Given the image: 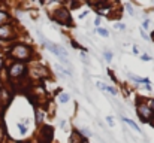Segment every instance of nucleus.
Listing matches in <instances>:
<instances>
[{
	"label": "nucleus",
	"mask_w": 154,
	"mask_h": 143,
	"mask_svg": "<svg viewBox=\"0 0 154 143\" xmlns=\"http://www.w3.org/2000/svg\"><path fill=\"white\" fill-rule=\"evenodd\" d=\"M52 18H54V21H57V22L61 24V25H70V24H72L70 13H69L66 9H57V10H54Z\"/></svg>",
	"instance_id": "3"
},
{
	"label": "nucleus",
	"mask_w": 154,
	"mask_h": 143,
	"mask_svg": "<svg viewBox=\"0 0 154 143\" xmlns=\"http://www.w3.org/2000/svg\"><path fill=\"white\" fill-rule=\"evenodd\" d=\"M103 55H105L106 61H112V52H111V51H105V52H103Z\"/></svg>",
	"instance_id": "17"
},
{
	"label": "nucleus",
	"mask_w": 154,
	"mask_h": 143,
	"mask_svg": "<svg viewBox=\"0 0 154 143\" xmlns=\"http://www.w3.org/2000/svg\"><path fill=\"white\" fill-rule=\"evenodd\" d=\"M148 27H150V21H148V19H145V21L142 22V30H147Z\"/></svg>",
	"instance_id": "24"
},
{
	"label": "nucleus",
	"mask_w": 154,
	"mask_h": 143,
	"mask_svg": "<svg viewBox=\"0 0 154 143\" xmlns=\"http://www.w3.org/2000/svg\"><path fill=\"white\" fill-rule=\"evenodd\" d=\"M114 28H115V30H117V28H118V30H124V28H126V25H124V24H121V22H118V24H114Z\"/></svg>",
	"instance_id": "21"
},
{
	"label": "nucleus",
	"mask_w": 154,
	"mask_h": 143,
	"mask_svg": "<svg viewBox=\"0 0 154 143\" xmlns=\"http://www.w3.org/2000/svg\"><path fill=\"white\" fill-rule=\"evenodd\" d=\"M99 24H100V16H97V18L94 19V25H97V27H99Z\"/></svg>",
	"instance_id": "27"
},
{
	"label": "nucleus",
	"mask_w": 154,
	"mask_h": 143,
	"mask_svg": "<svg viewBox=\"0 0 154 143\" xmlns=\"http://www.w3.org/2000/svg\"><path fill=\"white\" fill-rule=\"evenodd\" d=\"M124 7H126V10L129 12V15H130V16H135V12H133V6H132L130 3H126V4H124Z\"/></svg>",
	"instance_id": "15"
},
{
	"label": "nucleus",
	"mask_w": 154,
	"mask_h": 143,
	"mask_svg": "<svg viewBox=\"0 0 154 143\" xmlns=\"http://www.w3.org/2000/svg\"><path fill=\"white\" fill-rule=\"evenodd\" d=\"M141 60H144V61H150V60H151V57H150V55H147V54H142V55H141Z\"/></svg>",
	"instance_id": "25"
},
{
	"label": "nucleus",
	"mask_w": 154,
	"mask_h": 143,
	"mask_svg": "<svg viewBox=\"0 0 154 143\" xmlns=\"http://www.w3.org/2000/svg\"><path fill=\"white\" fill-rule=\"evenodd\" d=\"M70 143H82V139H81V136L75 131V133H72V136H70Z\"/></svg>",
	"instance_id": "12"
},
{
	"label": "nucleus",
	"mask_w": 154,
	"mask_h": 143,
	"mask_svg": "<svg viewBox=\"0 0 154 143\" xmlns=\"http://www.w3.org/2000/svg\"><path fill=\"white\" fill-rule=\"evenodd\" d=\"M24 73H26V64L24 63H18V61L12 63V66L9 67V72H8L9 78H12V79L21 78Z\"/></svg>",
	"instance_id": "4"
},
{
	"label": "nucleus",
	"mask_w": 154,
	"mask_h": 143,
	"mask_svg": "<svg viewBox=\"0 0 154 143\" xmlns=\"http://www.w3.org/2000/svg\"><path fill=\"white\" fill-rule=\"evenodd\" d=\"M87 15H88V12H84V13H81V15H79V18H85Z\"/></svg>",
	"instance_id": "29"
},
{
	"label": "nucleus",
	"mask_w": 154,
	"mask_h": 143,
	"mask_svg": "<svg viewBox=\"0 0 154 143\" xmlns=\"http://www.w3.org/2000/svg\"><path fill=\"white\" fill-rule=\"evenodd\" d=\"M97 33H99L100 36H103V37H108V36H109V31H108L106 28H103V27H97Z\"/></svg>",
	"instance_id": "14"
},
{
	"label": "nucleus",
	"mask_w": 154,
	"mask_h": 143,
	"mask_svg": "<svg viewBox=\"0 0 154 143\" xmlns=\"http://www.w3.org/2000/svg\"><path fill=\"white\" fill-rule=\"evenodd\" d=\"M141 36H142V39H144V40H151V37H150V36H148L144 30H141Z\"/></svg>",
	"instance_id": "22"
},
{
	"label": "nucleus",
	"mask_w": 154,
	"mask_h": 143,
	"mask_svg": "<svg viewBox=\"0 0 154 143\" xmlns=\"http://www.w3.org/2000/svg\"><path fill=\"white\" fill-rule=\"evenodd\" d=\"M70 43H72V46H75V49H81V45H79V43H76L75 40H72Z\"/></svg>",
	"instance_id": "26"
},
{
	"label": "nucleus",
	"mask_w": 154,
	"mask_h": 143,
	"mask_svg": "<svg viewBox=\"0 0 154 143\" xmlns=\"http://www.w3.org/2000/svg\"><path fill=\"white\" fill-rule=\"evenodd\" d=\"M9 19H11L9 13L5 12V10H0V27H2V25H6Z\"/></svg>",
	"instance_id": "9"
},
{
	"label": "nucleus",
	"mask_w": 154,
	"mask_h": 143,
	"mask_svg": "<svg viewBox=\"0 0 154 143\" xmlns=\"http://www.w3.org/2000/svg\"><path fill=\"white\" fill-rule=\"evenodd\" d=\"M79 134H84L85 137H90V136H91V133H90L87 128H79Z\"/></svg>",
	"instance_id": "18"
},
{
	"label": "nucleus",
	"mask_w": 154,
	"mask_h": 143,
	"mask_svg": "<svg viewBox=\"0 0 154 143\" xmlns=\"http://www.w3.org/2000/svg\"><path fill=\"white\" fill-rule=\"evenodd\" d=\"M153 40H154V31H153Z\"/></svg>",
	"instance_id": "32"
},
{
	"label": "nucleus",
	"mask_w": 154,
	"mask_h": 143,
	"mask_svg": "<svg viewBox=\"0 0 154 143\" xmlns=\"http://www.w3.org/2000/svg\"><path fill=\"white\" fill-rule=\"evenodd\" d=\"M139 51H138V46H133V54H138Z\"/></svg>",
	"instance_id": "30"
},
{
	"label": "nucleus",
	"mask_w": 154,
	"mask_h": 143,
	"mask_svg": "<svg viewBox=\"0 0 154 143\" xmlns=\"http://www.w3.org/2000/svg\"><path fill=\"white\" fill-rule=\"evenodd\" d=\"M148 107L151 109V112L154 113V98H150V100H148Z\"/></svg>",
	"instance_id": "23"
},
{
	"label": "nucleus",
	"mask_w": 154,
	"mask_h": 143,
	"mask_svg": "<svg viewBox=\"0 0 154 143\" xmlns=\"http://www.w3.org/2000/svg\"><path fill=\"white\" fill-rule=\"evenodd\" d=\"M3 63H5V60L0 58V72H2V69H3Z\"/></svg>",
	"instance_id": "28"
},
{
	"label": "nucleus",
	"mask_w": 154,
	"mask_h": 143,
	"mask_svg": "<svg viewBox=\"0 0 154 143\" xmlns=\"http://www.w3.org/2000/svg\"><path fill=\"white\" fill-rule=\"evenodd\" d=\"M18 130H20L21 134H26V133H27V125L23 124V122H18Z\"/></svg>",
	"instance_id": "16"
},
{
	"label": "nucleus",
	"mask_w": 154,
	"mask_h": 143,
	"mask_svg": "<svg viewBox=\"0 0 154 143\" xmlns=\"http://www.w3.org/2000/svg\"><path fill=\"white\" fill-rule=\"evenodd\" d=\"M105 119H106V122H108V125H109V127H114V125H115V122H114V118H112V116H106Z\"/></svg>",
	"instance_id": "20"
},
{
	"label": "nucleus",
	"mask_w": 154,
	"mask_h": 143,
	"mask_svg": "<svg viewBox=\"0 0 154 143\" xmlns=\"http://www.w3.org/2000/svg\"><path fill=\"white\" fill-rule=\"evenodd\" d=\"M58 100H60V103H67V101L70 100V97H69V94H67V93H60V95H58Z\"/></svg>",
	"instance_id": "13"
},
{
	"label": "nucleus",
	"mask_w": 154,
	"mask_h": 143,
	"mask_svg": "<svg viewBox=\"0 0 154 143\" xmlns=\"http://www.w3.org/2000/svg\"><path fill=\"white\" fill-rule=\"evenodd\" d=\"M42 118H44V113L41 110H36V121L38 122H42Z\"/></svg>",
	"instance_id": "19"
},
{
	"label": "nucleus",
	"mask_w": 154,
	"mask_h": 143,
	"mask_svg": "<svg viewBox=\"0 0 154 143\" xmlns=\"http://www.w3.org/2000/svg\"><path fill=\"white\" fill-rule=\"evenodd\" d=\"M8 143H18V142H14V140H9Z\"/></svg>",
	"instance_id": "31"
},
{
	"label": "nucleus",
	"mask_w": 154,
	"mask_h": 143,
	"mask_svg": "<svg viewBox=\"0 0 154 143\" xmlns=\"http://www.w3.org/2000/svg\"><path fill=\"white\" fill-rule=\"evenodd\" d=\"M41 137H42V143H50L52 140V128L48 125H44L42 127V131H41Z\"/></svg>",
	"instance_id": "7"
},
{
	"label": "nucleus",
	"mask_w": 154,
	"mask_h": 143,
	"mask_svg": "<svg viewBox=\"0 0 154 143\" xmlns=\"http://www.w3.org/2000/svg\"><path fill=\"white\" fill-rule=\"evenodd\" d=\"M121 119H123V121H124V122H126V124H127L129 127H132V128H133L135 131H139V133H141V130H139V127H138V124H135V122H133L132 119H129V118H124V116H123Z\"/></svg>",
	"instance_id": "11"
},
{
	"label": "nucleus",
	"mask_w": 154,
	"mask_h": 143,
	"mask_svg": "<svg viewBox=\"0 0 154 143\" xmlns=\"http://www.w3.org/2000/svg\"><path fill=\"white\" fill-rule=\"evenodd\" d=\"M14 36H15V33H14V27L11 24H6V25L0 27V39L6 40V39H12Z\"/></svg>",
	"instance_id": "6"
},
{
	"label": "nucleus",
	"mask_w": 154,
	"mask_h": 143,
	"mask_svg": "<svg viewBox=\"0 0 154 143\" xmlns=\"http://www.w3.org/2000/svg\"><path fill=\"white\" fill-rule=\"evenodd\" d=\"M42 43H44V46L47 48L50 52H52L54 55H57V58H60V60H67V52H66L64 48L58 46V45L52 43L50 40H42Z\"/></svg>",
	"instance_id": "2"
},
{
	"label": "nucleus",
	"mask_w": 154,
	"mask_h": 143,
	"mask_svg": "<svg viewBox=\"0 0 154 143\" xmlns=\"http://www.w3.org/2000/svg\"><path fill=\"white\" fill-rule=\"evenodd\" d=\"M97 87L102 90V91H108V93H111L112 95H117V90L114 88V87H109V85H105L103 82H97Z\"/></svg>",
	"instance_id": "8"
},
{
	"label": "nucleus",
	"mask_w": 154,
	"mask_h": 143,
	"mask_svg": "<svg viewBox=\"0 0 154 143\" xmlns=\"http://www.w3.org/2000/svg\"><path fill=\"white\" fill-rule=\"evenodd\" d=\"M33 55V51L32 48L27 46V45H23V43H17L14 46H11L9 49V57L17 60L18 63H24V61H29Z\"/></svg>",
	"instance_id": "1"
},
{
	"label": "nucleus",
	"mask_w": 154,
	"mask_h": 143,
	"mask_svg": "<svg viewBox=\"0 0 154 143\" xmlns=\"http://www.w3.org/2000/svg\"><path fill=\"white\" fill-rule=\"evenodd\" d=\"M129 78L133 79L135 82H139V84H145V85L150 84V79H147V78H139V76H135V75H132V73H129Z\"/></svg>",
	"instance_id": "10"
},
{
	"label": "nucleus",
	"mask_w": 154,
	"mask_h": 143,
	"mask_svg": "<svg viewBox=\"0 0 154 143\" xmlns=\"http://www.w3.org/2000/svg\"><path fill=\"white\" fill-rule=\"evenodd\" d=\"M138 116L142 119V121H145V122H148L151 118L154 116V113L151 112V109L148 107V104H145V103H138Z\"/></svg>",
	"instance_id": "5"
}]
</instances>
